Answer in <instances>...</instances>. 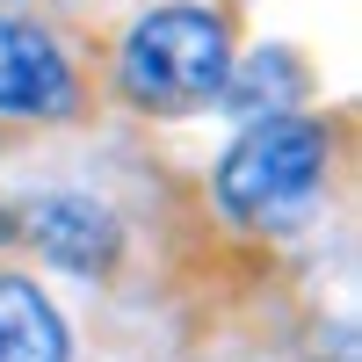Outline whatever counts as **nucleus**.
I'll return each instance as SVG.
<instances>
[{
    "label": "nucleus",
    "mask_w": 362,
    "mask_h": 362,
    "mask_svg": "<svg viewBox=\"0 0 362 362\" xmlns=\"http://www.w3.org/2000/svg\"><path fill=\"white\" fill-rule=\"evenodd\" d=\"M116 73L138 109H203L232 80V29L218 8H196V0L153 8L131 22Z\"/></svg>",
    "instance_id": "f257e3e1"
},
{
    "label": "nucleus",
    "mask_w": 362,
    "mask_h": 362,
    "mask_svg": "<svg viewBox=\"0 0 362 362\" xmlns=\"http://www.w3.org/2000/svg\"><path fill=\"white\" fill-rule=\"evenodd\" d=\"M326 181V131L305 124V116H268V124L239 131V145L218 167V203L239 225L283 232L319 203Z\"/></svg>",
    "instance_id": "f03ea898"
},
{
    "label": "nucleus",
    "mask_w": 362,
    "mask_h": 362,
    "mask_svg": "<svg viewBox=\"0 0 362 362\" xmlns=\"http://www.w3.org/2000/svg\"><path fill=\"white\" fill-rule=\"evenodd\" d=\"M0 109L8 116H66L73 66L37 22H0Z\"/></svg>",
    "instance_id": "7ed1b4c3"
},
{
    "label": "nucleus",
    "mask_w": 362,
    "mask_h": 362,
    "mask_svg": "<svg viewBox=\"0 0 362 362\" xmlns=\"http://www.w3.org/2000/svg\"><path fill=\"white\" fill-rule=\"evenodd\" d=\"M22 225H29V239H37V247H44L58 268H73V276H102V268L116 261V247H124L116 218H109L95 196H73V189L37 196Z\"/></svg>",
    "instance_id": "20e7f679"
},
{
    "label": "nucleus",
    "mask_w": 362,
    "mask_h": 362,
    "mask_svg": "<svg viewBox=\"0 0 362 362\" xmlns=\"http://www.w3.org/2000/svg\"><path fill=\"white\" fill-rule=\"evenodd\" d=\"M66 319L51 312V297L22 276H0V362H66Z\"/></svg>",
    "instance_id": "39448f33"
}]
</instances>
